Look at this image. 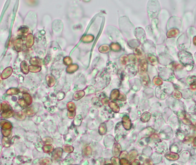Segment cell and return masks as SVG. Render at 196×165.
Returning a JSON list of instances; mask_svg holds the SVG:
<instances>
[{
  "label": "cell",
  "mask_w": 196,
  "mask_h": 165,
  "mask_svg": "<svg viewBox=\"0 0 196 165\" xmlns=\"http://www.w3.org/2000/svg\"><path fill=\"white\" fill-rule=\"evenodd\" d=\"M178 56L180 62L186 66L187 70L190 71L193 68V65L194 64L192 55L187 52L182 51L180 52Z\"/></svg>",
  "instance_id": "1"
},
{
  "label": "cell",
  "mask_w": 196,
  "mask_h": 165,
  "mask_svg": "<svg viewBox=\"0 0 196 165\" xmlns=\"http://www.w3.org/2000/svg\"><path fill=\"white\" fill-rule=\"evenodd\" d=\"M122 125L124 128L127 130H130L131 128V122L130 119L128 116H124L122 118Z\"/></svg>",
  "instance_id": "2"
},
{
  "label": "cell",
  "mask_w": 196,
  "mask_h": 165,
  "mask_svg": "<svg viewBox=\"0 0 196 165\" xmlns=\"http://www.w3.org/2000/svg\"><path fill=\"white\" fill-rule=\"evenodd\" d=\"M14 47L17 52H21L23 49V40L21 38H18L14 41Z\"/></svg>",
  "instance_id": "3"
},
{
  "label": "cell",
  "mask_w": 196,
  "mask_h": 165,
  "mask_svg": "<svg viewBox=\"0 0 196 165\" xmlns=\"http://www.w3.org/2000/svg\"><path fill=\"white\" fill-rule=\"evenodd\" d=\"M147 69V63L145 60H142L140 63L139 66V73L142 74L145 73Z\"/></svg>",
  "instance_id": "4"
},
{
  "label": "cell",
  "mask_w": 196,
  "mask_h": 165,
  "mask_svg": "<svg viewBox=\"0 0 196 165\" xmlns=\"http://www.w3.org/2000/svg\"><path fill=\"white\" fill-rule=\"evenodd\" d=\"M13 72V69L12 67H7L3 70L2 73H1V77L2 79H6L12 75Z\"/></svg>",
  "instance_id": "5"
},
{
  "label": "cell",
  "mask_w": 196,
  "mask_h": 165,
  "mask_svg": "<svg viewBox=\"0 0 196 165\" xmlns=\"http://www.w3.org/2000/svg\"><path fill=\"white\" fill-rule=\"evenodd\" d=\"M0 127L4 130H11L12 128V125L6 120H0Z\"/></svg>",
  "instance_id": "6"
},
{
  "label": "cell",
  "mask_w": 196,
  "mask_h": 165,
  "mask_svg": "<svg viewBox=\"0 0 196 165\" xmlns=\"http://www.w3.org/2000/svg\"><path fill=\"white\" fill-rule=\"evenodd\" d=\"M63 155V150L61 148L58 147L55 150L53 153V158L55 160H57L60 158Z\"/></svg>",
  "instance_id": "7"
},
{
  "label": "cell",
  "mask_w": 196,
  "mask_h": 165,
  "mask_svg": "<svg viewBox=\"0 0 196 165\" xmlns=\"http://www.w3.org/2000/svg\"><path fill=\"white\" fill-rule=\"evenodd\" d=\"M34 44V37L32 34L29 33L28 34L27 37V42H26V47L27 48H31Z\"/></svg>",
  "instance_id": "8"
},
{
  "label": "cell",
  "mask_w": 196,
  "mask_h": 165,
  "mask_svg": "<svg viewBox=\"0 0 196 165\" xmlns=\"http://www.w3.org/2000/svg\"><path fill=\"white\" fill-rule=\"evenodd\" d=\"M141 75V81L142 83V84L143 86L145 87H148L150 84V80H149V77L148 75L146 73H145L143 74H142Z\"/></svg>",
  "instance_id": "9"
},
{
  "label": "cell",
  "mask_w": 196,
  "mask_h": 165,
  "mask_svg": "<svg viewBox=\"0 0 196 165\" xmlns=\"http://www.w3.org/2000/svg\"><path fill=\"white\" fill-rule=\"evenodd\" d=\"M20 68H21V72L24 74H28L29 72V66L27 62L23 61L21 63L20 65Z\"/></svg>",
  "instance_id": "10"
},
{
  "label": "cell",
  "mask_w": 196,
  "mask_h": 165,
  "mask_svg": "<svg viewBox=\"0 0 196 165\" xmlns=\"http://www.w3.org/2000/svg\"><path fill=\"white\" fill-rule=\"evenodd\" d=\"M121 147L119 143H115L113 146V153L114 157H118L120 154Z\"/></svg>",
  "instance_id": "11"
},
{
  "label": "cell",
  "mask_w": 196,
  "mask_h": 165,
  "mask_svg": "<svg viewBox=\"0 0 196 165\" xmlns=\"http://www.w3.org/2000/svg\"><path fill=\"white\" fill-rule=\"evenodd\" d=\"M46 83L49 87H52L55 84V79L51 75H47L46 76Z\"/></svg>",
  "instance_id": "12"
},
{
  "label": "cell",
  "mask_w": 196,
  "mask_h": 165,
  "mask_svg": "<svg viewBox=\"0 0 196 165\" xmlns=\"http://www.w3.org/2000/svg\"><path fill=\"white\" fill-rule=\"evenodd\" d=\"M109 106L110 108L114 112H119V110H120V107H119V105L116 102L114 101H111L109 103Z\"/></svg>",
  "instance_id": "13"
},
{
  "label": "cell",
  "mask_w": 196,
  "mask_h": 165,
  "mask_svg": "<svg viewBox=\"0 0 196 165\" xmlns=\"http://www.w3.org/2000/svg\"><path fill=\"white\" fill-rule=\"evenodd\" d=\"M165 157L168 160L170 161H176L179 159V155L175 153H167L165 155Z\"/></svg>",
  "instance_id": "14"
},
{
  "label": "cell",
  "mask_w": 196,
  "mask_h": 165,
  "mask_svg": "<svg viewBox=\"0 0 196 165\" xmlns=\"http://www.w3.org/2000/svg\"><path fill=\"white\" fill-rule=\"evenodd\" d=\"M79 68V66L77 64H71L68 66V68H67L66 71L67 73H72L76 71Z\"/></svg>",
  "instance_id": "15"
},
{
  "label": "cell",
  "mask_w": 196,
  "mask_h": 165,
  "mask_svg": "<svg viewBox=\"0 0 196 165\" xmlns=\"http://www.w3.org/2000/svg\"><path fill=\"white\" fill-rule=\"evenodd\" d=\"M85 95V92L84 91H77L74 95V99L75 100H78L80 99H81Z\"/></svg>",
  "instance_id": "16"
},
{
  "label": "cell",
  "mask_w": 196,
  "mask_h": 165,
  "mask_svg": "<svg viewBox=\"0 0 196 165\" xmlns=\"http://www.w3.org/2000/svg\"><path fill=\"white\" fill-rule=\"evenodd\" d=\"M14 112L12 110H6L4 111L2 114H1L2 118H4V119H7L9 118L12 117V116H13Z\"/></svg>",
  "instance_id": "17"
},
{
  "label": "cell",
  "mask_w": 196,
  "mask_h": 165,
  "mask_svg": "<svg viewBox=\"0 0 196 165\" xmlns=\"http://www.w3.org/2000/svg\"><path fill=\"white\" fill-rule=\"evenodd\" d=\"M23 97L24 99L25 100V101L27 103V105H31L32 103V98L31 96L28 93H24L23 94Z\"/></svg>",
  "instance_id": "18"
},
{
  "label": "cell",
  "mask_w": 196,
  "mask_h": 165,
  "mask_svg": "<svg viewBox=\"0 0 196 165\" xmlns=\"http://www.w3.org/2000/svg\"><path fill=\"white\" fill-rule=\"evenodd\" d=\"M119 95H120V92H119L118 90H117V89L114 90L113 91L111 92V95H110L111 100H115L118 99Z\"/></svg>",
  "instance_id": "19"
},
{
  "label": "cell",
  "mask_w": 196,
  "mask_h": 165,
  "mask_svg": "<svg viewBox=\"0 0 196 165\" xmlns=\"http://www.w3.org/2000/svg\"><path fill=\"white\" fill-rule=\"evenodd\" d=\"M53 146L51 145V144H45L42 147V150H43V151L45 153H51L53 151Z\"/></svg>",
  "instance_id": "20"
},
{
  "label": "cell",
  "mask_w": 196,
  "mask_h": 165,
  "mask_svg": "<svg viewBox=\"0 0 196 165\" xmlns=\"http://www.w3.org/2000/svg\"><path fill=\"white\" fill-rule=\"evenodd\" d=\"M41 69V68L40 66H33V65L29 66V71L33 72V73H37V72H40Z\"/></svg>",
  "instance_id": "21"
},
{
  "label": "cell",
  "mask_w": 196,
  "mask_h": 165,
  "mask_svg": "<svg viewBox=\"0 0 196 165\" xmlns=\"http://www.w3.org/2000/svg\"><path fill=\"white\" fill-rule=\"evenodd\" d=\"M13 115L16 119L19 120H22L25 119L26 118L25 115L24 114V113H21V112H14Z\"/></svg>",
  "instance_id": "22"
},
{
  "label": "cell",
  "mask_w": 196,
  "mask_h": 165,
  "mask_svg": "<svg viewBox=\"0 0 196 165\" xmlns=\"http://www.w3.org/2000/svg\"><path fill=\"white\" fill-rule=\"evenodd\" d=\"M67 109H68V111H70V112H75L76 106L74 102H72V101L68 102L67 103Z\"/></svg>",
  "instance_id": "23"
},
{
  "label": "cell",
  "mask_w": 196,
  "mask_h": 165,
  "mask_svg": "<svg viewBox=\"0 0 196 165\" xmlns=\"http://www.w3.org/2000/svg\"><path fill=\"white\" fill-rule=\"evenodd\" d=\"M20 92V90L16 88H11L7 90L6 94L10 95H14L18 94Z\"/></svg>",
  "instance_id": "24"
},
{
  "label": "cell",
  "mask_w": 196,
  "mask_h": 165,
  "mask_svg": "<svg viewBox=\"0 0 196 165\" xmlns=\"http://www.w3.org/2000/svg\"><path fill=\"white\" fill-rule=\"evenodd\" d=\"M151 118V114L149 112H145L143 113L142 115L141 116V120L143 122H148Z\"/></svg>",
  "instance_id": "25"
},
{
  "label": "cell",
  "mask_w": 196,
  "mask_h": 165,
  "mask_svg": "<svg viewBox=\"0 0 196 165\" xmlns=\"http://www.w3.org/2000/svg\"><path fill=\"white\" fill-rule=\"evenodd\" d=\"M107 132V127L105 123H102L99 128V132L100 135L105 134Z\"/></svg>",
  "instance_id": "26"
},
{
  "label": "cell",
  "mask_w": 196,
  "mask_h": 165,
  "mask_svg": "<svg viewBox=\"0 0 196 165\" xmlns=\"http://www.w3.org/2000/svg\"><path fill=\"white\" fill-rule=\"evenodd\" d=\"M30 63L33 66H40L41 64L40 60L37 57H33L30 60Z\"/></svg>",
  "instance_id": "27"
},
{
  "label": "cell",
  "mask_w": 196,
  "mask_h": 165,
  "mask_svg": "<svg viewBox=\"0 0 196 165\" xmlns=\"http://www.w3.org/2000/svg\"><path fill=\"white\" fill-rule=\"evenodd\" d=\"M39 164L40 165H49L52 164V161L51 159L48 158H44L41 159L39 161Z\"/></svg>",
  "instance_id": "28"
},
{
  "label": "cell",
  "mask_w": 196,
  "mask_h": 165,
  "mask_svg": "<svg viewBox=\"0 0 196 165\" xmlns=\"http://www.w3.org/2000/svg\"><path fill=\"white\" fill-rule=\"evenodd\" d=\"M137 155H138V152L137 150H132L129 153V155H128V158H129L130 161H132L137 157Z\"/></svg>",
  "instance_id": "29"
},
{
  "label": "cell",
  "mask_w": 196,
  "mask_h": 165,
  "mask_svg": "<svg viewBox=\"0 0 196 165\" xmlns=\"http://www.w3.org/2000/svg\"><path fill=\"white\" fill-rule=\"evenodd\" d=\"M92 153V149L90 146H85L84 148V154L85 156H89Z\"/></svg>",
  "instance_id": "30"
},
{
  "label": "cell",
  "mask_w": 196,
  "mask_h": 165,
  "mask_svg": "<svg viewBox=\"0 0 196 165\" xmlns=\"http://www.w3.org/2000/svg\"><path fill=\"white\" fill-rule=\"evenodd\" d=\"M63 150H64V151L65 152V153H72V152L74 151V149L72 146L66 144V145H64V147H63Z\"/></svg>",
  "instance_id": "31"
},
{
  "label": "cell",
  "mask_w": 196,
  "mask_h": 165,
  "mask_svg": "<svg viewBox=\"0 0 196 165\" xmlns=\"http://www.w3.org/2000/svg\"><path fill=\"white\" fill-rule=\"evenodd\" d=\"M111 48L114 51H119L121 49L120 45L117 43H113L111 44Z\"/></svg>",
  "instance_id": "32"
},
{
  "label": "cell",
  "mask_w": 196,
  "mask_h": 165,
  "mask_svg": "<svg viewBox=\"0 0 196 165\" xmlns=\"http://www.w3.org/2000/svg\"><path fill=\"white\" fill-rule=\"evenodd\" d=\"M10 143L9 139L7 137L4 136V138L2 139V145L5 147H9L10 146Z\"/></svg>",
  "instance_id": "33"
},
{
  "label": "cell",
  "mask_w": 196,
  "mask_h": 165,
  "mask_svg": "<svg viewBox=\"0 0 196 165\" xmlns=\"http://www.w3.org/2000/svg\"><path fill=\"white\" fill-rule=\"evenodd\" d=\"M94 37L91 36V35H87V36H85L83 38V41L85 42H91L94 40Z\"/></svg>",
  "instance_id": "34"
},
{
  "label": "cell",
  "mask_w": 196,
  "mask_h": 165,
  "mask_svg": "<svg viewBox=\"0 0 196 165\" xmlns=\"http://www.w3.org/2000/svg\"><path fill=\"white\" fill-rule=\"evenodd\" d=\"M25 114H27L28 116H33L35 115V111L32 108H27L25 110Z\"/></svg>",
  "instance_id": "35"
},
{
  "label": "cell",
  "mask_w": 196,
  "mask_h": 165,
  "mask_svg": "<svg viewBox=\"0 0 196 165\" xmlns=\"http://www.w3.org/2000/svg\"><path fill=\"white\" fill-rule=\"evenodd\" d=\"M99 51L100 52L106 53L109 51V47H108L107 45H104L101 46V47L99 48Z\"/></svg>",
  "instance_id": "36"
},
{
  "label": "cell",
  "mask_w": 196,
  "mask_h": 165,
  "mask_svg": "<svg viewBox=\"0 0 196 165\" xmlns=\"http://www.w3.org/2000/svg\"><path fill=\"white\" fill-rule=\"evenodd\" d=\"M153 83H154V84L157 85V86H160V85L162 84V80L160 79L159 77H155V78L153 79Z\"/></svg>",
  "instance_id": "37"
},
{
  "label": "cell",
  "mask_w": 196,
  "mask_h": 165,
  "mask_svg": "<svg viewBox=\"0 0 196 165\" xmlns=\"http://www.w3.org/2000/svg\"><path fill=\"white\" fill-rule=\"evenodd\" d=\"M148 60H149V62H150V63H152V65H156L157 63V59L156 57L154 56L150 55L148 56Z\"/></svg>",
  "instance_id": "38"
},
{
  "label": "cell",
  "mask_w": 196,
  "mask_h": 165,
  "mask_svg": "<svg viewBox=\"0 0 196 165\" xmlns=\"http://www.w3.org/2000/svg\"><path fill=\"white\" fill-rule=\"evenodd\" d=\"M42 142L45 144H50L53 142V139L51 138H49V137H46V138H45L42 139Z\"/></svg>",
  "instance_id": "39"
},
{
  "label": "cell",
  "mask_w": 196,
  "mask_h": 165,
  "mask_svg": "<svg viewBox=\"0 0 196 165\" xmlns=\"http://www.w3.org/2000/svg\"><path fill=\"white\" fill-rule=\"evenodd\" d=\"M2 108L3 111L8 110L10 108V105L6 101H3L2 103Z\"/></svg>",
  "instance_id": "40"
},
{
  "label": "cell",
  "mask_w": 196,
  "mask_h": 165,
  "mask_svg": "<svg viewBox=\"0 0 196 165\" xmlns=\"http://www.w3.org/2000/svg\"><path fill=\"white\" fill-rule=\"evenodd\" d=\"M188 83L190 85L193 83L196 82V76H189L187 78Z\"/></svg>",
  "instance_id": "41"
},
{
  "label": "cell",
  "mask_w": 196,
  "mask_h": 165,
  "mask_svg": "<svg viewBox=\"0 0 196 165\" xmlns=\"http://www.w3.org/2000/svg\"><path fill=\"white\" fill-rule=\"evenodd\" d=\"M119 161H120L119 160V159L117 158V157H114L111 159V163L114 165H118L120 164Z\"/></svg>",
  "instance_id": "42"
},
{
  "label": "cell",
  "mask_w": 196,
  "mask_h": 165,
  "mask_svg": "<svg viewBox=\"0 0 196 165\" xmlns=\"http://www.w3.org/2000/svg\"><path fill=\"white\" fill-rule=\"evenodd\" d=\"M2 133L5 137H8L11 134V130L2 129Z\"/></svg>",
  "instance_id": "43"
},
{
  "label": "cell",
  "mask_w": 196,
  "mask_h": 165,
  "mask_svg": "<svg viewBox=\"0 0 196 165\" xmlns=\"http://www.w3.org/2000/svg\"><path fill=\"white\" fill-rule=\"evenodd\" d=\"M18 104H19L20 106H21L22 107H27V104L26 103V101H25V100L24 99H20L18 100Z\"/></svg>",
  "instance_id": "44"
},
{
  "label": "cell",
  "mask_w": 196,
  "mask_h": 165,
  "mask_svg": "<svg viewBox=\"0 0 196 165\" xmlns=\"http://www.w3.org/2000/svg\"><path fill=\"white\" fill-rule=\"evenodd\" d=\"M72 62V59L70 57H65L64 59V63L65 65H71Z\"/></svg>",
  "instance_id": "45"
},
{
  "label": "cell",
  "mask_w": 196,
  "mask_h": 165,
  "mask_svg": "<svg viewBox=\"0 0 196 165\" xmlns=\"http://www.w3.org/2000/svg\"><path fill=\"white\" fill-rule=\"evenodd\" d=\"M173 97H174L175 99H180L182 97L181 93L178 91L174 92V93L173 94Z\"/></svg>",
  "instance_id": "46"
},
{
  "label": "cell",
  "mask_w": 196,
  "mask_h": 165,
  "mask_svg": "<svg viewBox=\"0 0 196 165\" xmlns=\"http://www.w3.org/2000/svg\"><path fill=\"white\" fill-rule=\"evenodd\" d=\"M119 162H120V165H127L129 164V162H128V161L127 159V158H122L119 161Z\"/></svg>",
  "instance_id": "47"
},
{
  "label": "cell",
  "mask_w": 196,
  "mask_h": 165,
  "mask_svg": "<svg viewBox=\"0 0 196 165\" xmlns=\"http://www.w3.org/2000/svg\"><path fill=\"white\" fill-rule=\"evenodd\" d=\"M28 28L27 27H20V28L19 29V32H21L22 33H26L28 31Z\"/></svg>",
  "instance_id": "48"
},
{
  "label": "cell",
  "mask_w": 196,
  "mask_h": 165,
  "mask_svg": "<svg viewBox=\"0 0 196 165\" xmlns=\"http://www.w3.org/2000/svg\"><path fill=\"white\" fill-rule=\"evenodd\" d=\"M120 158H128V153H127V152L126 151H122V153H120Z\"/></svg>",
  "instance_id": "49"
},
{
  "label": "cell",
  "mask_w": 196,
  "mask_h": 165,
  "mask_svg": "<svg viewBox=\"0 0 196 165\" xmlns=\"http://www.w3.org/2000/svg\"><path fill=\"white\" fill-rule=\"evenodd\" d=\"M67 116H68V118L70 119L74 118L75 116V112H70V111H68V112H67Z\"/></svg>",
  "instance_id": "50"
},
{
  "label": "cell",
  "mask_w": 196,
  "mask_h": 165,
  "mask_svg": "<svg viewBox=\"0 0 196 165\" xmlns=\"http://www.w3.org/2000/svg\"><path fill=\"white\" fill-rule=\"evenodd\" d=\"M118 99L119 100H122V101H125L126 100V98L125 96L123 94H120L119 95L118 98Z\"/></svg>",
  "instance_id": "51"
},
{
  "label": "cell",
  "mask_w": 196,
  "mask_h": 165,
  "mask_svg": "<svg viewBox=\"0 0 196 165\" xmlns=\"http://www.w3.org/2000/svg\"><path fill=\"white\" fill-rule=\"evenodd\" d=\"M102 103H103V104H109L110 103V100H109V99L107 98H103L102 100Z\"/></svg>",
  "instance_id": "52"
},
{
  "label": "cell",
  "mask_w": 196,
  "mask_h": 165,
  "mask_svg": "<svg viewBox=\"0 0 196 165\" xmlns=\"http://www.w3.org/2000/svg\"><path fill=\"white\" fill-rule=\"evenodd\" d=\"M80 116H78L77 118H76V119H75V121H74V123H75V125H79L80 123H81V120H79V118H80Z\"/></svg>",
  "instance_id": "53"
},
{
  "label": "cell",
  "mask_w": 196,
  "mask_h": 165,
  "mask_svg": "<svg viewBox=\"0 0 196 165\" xmlns=\"http://www.w3.org/2000/svg\"><path fill=\"white\" fill-rule=\"evenodd\" d=\"M192 140H193V138H192V137H187L184 139V142L185 143H190L192 142Z\"/></svg>",
  "instance_id": "54"
},
{
  "label": "cell",
  "mask_w": 196,
  "mask_h": 165,
  "mask_svg": "<svg viewBox=\"0 0 196 165\" xmlns=\"http://www.w3.org/2000/svg\"><path fill=\"white\" fill-rule=\"evenodd\" d=\"M190 88L192 90H196V82L193 83V84H190Z\"/></svg>",
  "instance_id": "55"
},
{
  "label": "cell",
  "mask_w": 196,
  "mask_h": 165,
  "mask_svg": "<svg viewBox=\"0 0 196 165\" xmlns=\"http://www.w3.org/2000/svg\"><path fill=\"white\" fill-rule=\"evenodd\" d=\"M131 165H139L140 162L138 160H132V162L131 163Z\"/></svg>",
  "instance_id": "56"
},
{
  "label": "cell",
  "mask_w": 196,
  "mask_h": 165,
  "mask_svg": "<svg viewBox=\"0 0 196 165\" xmlns=\"http://www.w3.org/2000/svg\"><path fill=\"white\" fill-rule=\"evenodd\" d=\"M192 143H193V145L194 147H196V137L194 138L193 140H192Z\"/></svg>",
  "instance_id": "57"
},
{
  "label": "cell",
  "mask_w": 196,
  "mask_h": 165,
  "mask_svg": "<svg viewBox=\"0 0 196 165\" xmlns=\"http://www.w3.org/2000/svg\"><path fill=\"white\" fill-rule=\"evenodd\" d=\"M3 83V81H2V78L1 77V73H0V84H2Z\"/></svg>",
  "instance_id": "58"
},
{
  "label": "cell",
  "mask_w": 196,
  "mask_h": 165,
  "mask_svg": "<svg viewBox=\"0 0 196 165\" xmlns=\"http://www.w3.org/2000/svg\"><path fill=\"white\" fill-rule=\"evenodd\" d=\"M193 43L195 45H196V36L195 37V38H194V39H193Z\"/></svg>",
  "instance_id": "59"
},
{
  "label": "cell",
  "mask_w": 196,
  "mask_h": 165,
  "mask_svg": "<svg viewBox=\"0 0 196 165\" xmlns=\"http://www.w3.org/2000/svg\"><path fill=\"white\" fill-rule=\"evenodd\" d=\"M2 109V104H1V103H0V112L1 111Z\"/></svg>",
  "instance_id": "60"
}]
</instances>
